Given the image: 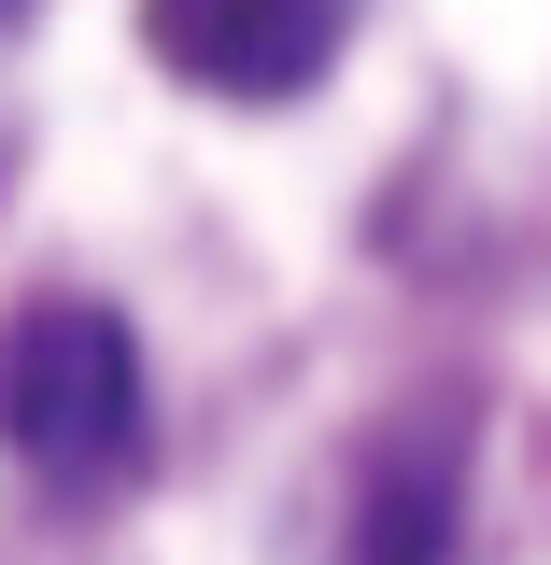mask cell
I'll return each instance as SVG.
<instances>
[{"mask_svg":"<svg viewBox=\"0 0 551 565\" xmlns=\"http://www.w3.org/2000/svg\"><path fill=\"white\" fill-rule=\"evenodd\" d=\"M438 537H453V438L424 424L368 481V565H438Z\"/></svg>","mask_w":551,"mask_h":565,"instance_id":"obj_3","label":"cell"},{"mask_svg":"<svg viewBox=\"0 0 551 565\" xmlns=\"http://www.w3.org/2000/svg\"><path fill=\"white\" fill-rule=\"evenodd\" d=\"M141 43L199 99H311L353 43V0H141Z\"/></svg>","mask_w":551,"mask_h":565,"instance_id":"obj_2","label":"cell"},{"mask_svg":"<svg viewBox=\"0 0 551 565\" xmlns=\"http://www.w3.org/2000/svg\"><path fill=\"white\" fill-rule=\"evenodd\" d=\"M14 14H29V0H0V29H14Z\"/></svg>","mask_w":551,"mask_h":565,"instance_id":"obj_4","label":"cell"},{"mask_svg":"<svg viewBox=\"0 0 551 565\" xmlns=\"http://www.w3.org/2000/svg\"><path fill=\"white\" fill-rule=\"evenodd\" d=\"M0 438L57 494H114L141 467V340L99 297H43L0 326Z\"/></svg>","mask_w":551,"mask_h":565,"instance_id":"obj_1","label":"cell"}]
</instances>
